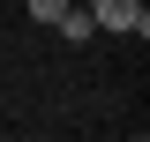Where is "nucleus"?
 Instances as JSON below:
<instances>
[{"label": "nucleus", "instance_id": "obj_1", "mask_svg": "<svg viewBox=\"0 0 150 142\" xmlns=\"http://www.w3.org/2000/svg\"><path fill=\"white\" fill-rule=\"evenodd\" d=\"M90 22L98 30H120V37H150V8L143 0H90Z\"/></svg>", "mask_w": 150, "mask_h": 142}, {"label": "nucleus", "instance_id": "obj_2", "mask_svg": "<svg viewBox=\"0 0 150 142\" xmlns=\"http://www.w3.org/2000/svg\"><path fill=\"white\" fill-rule=\"evenodd\" d=\"M53 30L68 37V45H90V37H98V22H90V8H60V15H53Z\"/></svg>", "mask_w": 150, "mask_h": 142}, {"label": "nucleus", "instance_id": "obj_3", "mask_svg": "<svg viewBox=\"0 0 150 142\" xmlns=\"http://www.w3.org/2000/svg\"><path fill=\"white\" fill-rule=\"evenodd\" d=\"M23 8H30V22H45V30H53V15L68 8V0H23Z\"/></svg>", "mask_w": 150, "mask_h": 142}]
</instances>
